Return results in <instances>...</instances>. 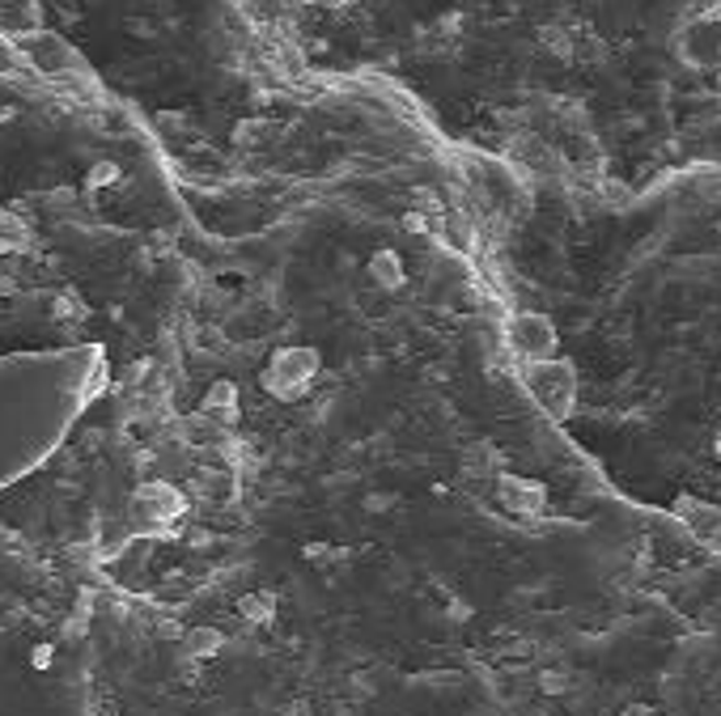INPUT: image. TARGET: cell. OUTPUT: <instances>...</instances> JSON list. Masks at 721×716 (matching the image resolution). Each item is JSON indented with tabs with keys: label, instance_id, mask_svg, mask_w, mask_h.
<instances>
[{
	"label": "cell",
	"instance_id": "cell-1",
	"mask_svg": "<svg viewBox=\"0 0 721 716\" xmlns=\"http://www.w3.org/2000/svg\"><path fill=\"white\" fill-rule=\"evenodd\" d=\"M526 382L535 390V399H540L543 407H552L556 416H569L573 412V373L565 360H540L531 373H526Z\"/></svg>",
	"mask_w": 721,
	"mask_h": 716
},
{
	"label": "cell",
	"instance_id": "cell-2",
	"mask_svg": "<svg viewBox=\"0 0 721 716\" xmlns=\"http://www.w3.org/2000/svg\"><path fill=\"white\" fill-rule=\"evenodd\" d=\"M510 348L526 360H547L556 353V331L543 314H518L510 323Z\"/></svg>",
	"mask_w": 721,
	"mask_h": 716
},
{
	"label": "cell",
	"instance_id": "cell-3",
	"mask_svg": "<svg viewBox=\"0 0 721 716\" xmlns=\"http://www.w3.org/2000/svg\"><path fill=\"white\" fill-rule=\"evenodd\" d=\"M314 369H319V353H310V348H289V353L276 357V369L268 373V390H276L280 399H289V394H298V390L314 378Z\"/></svg>",
	"mask_w": 721,
	"mask_h": 716
},
{
	"label": "cell",
	"instance_id": "cell-4",
	"mask_svg": "<svg viewBox=\"0 0 721 716\" xmlns=\"http://www.w3.org/2000/svg\"><path fill=\"white\" fill-rule=\"evenodd\" d=\"M497 488H501V501H506L510 513H522V517H535V513H543L547 492H543V483H535V479L497 476Z\"/></svg>",
	"mask_w": 721,
	"mask_h": 716
},
{
	"label": "cell",
	"instance_id": "cell-5",
	"mask_svg": "<svg viewBox=\"0 0 721 716\" xmlns=\"http://www.w3.org/2000/svg\"><path fill=\"white\" fill-rule=\"evenodd\" d=\"M675 513L688 522L691 535H700V538L721 535V508L718 505H705V501H696V496H679Z\"/></svg>",
	"mask_w": 721,
	"mask_h": 716
},
{
	"label": "cell",
	"instance_id": "cell-6",
	"mask_svg": "<svg viewBox=\"0 0 721 716\" xmlns=\"http://www.w3.org/2000/svg\"><path fill=\"white\" fill-rule=\"evenodd\" d=\"M182 645H187V653L191 657H217L221 653V645H225V636L217 631V627H191L187 636H182Z\"/></svg>",
	"mask_w": 721,
	"mask_h": 716
},
{
	"label": "cell",
	"instance_id": "cell-7",
	"mask_svg": "<svg viewBox=\"0 0 721 716\" xmlns=\"http://www.w3.org/2000/svg\"><path fill=\"white\" fill-rule=\"evenodd\" d=\"M497 467H501V454L488 446V441L472 446V449H467V458H463V471H467V476L488 479V476H497Z\"/></svg>",
	"mask_w": 721,
	"mask_h": 716
},
{
	"label": "cell",
	"instance_id": "cell-8",
	"mask_svg": "<svg viewBox=\"0 0 721 716\" xmlns=\"http://www.w3.org/2000/svg\"><path fill=\"white\" fill-rule=\"evenodd\" d=\"M239 615L246 619V624H271L276 619V594H246L239 602Z\"/></svg>",
	"mask_w": 721,
	"mask_h": 716
},
{
	"label": "cell",
	"instance_id": "cell-9",
	"mask_svg": "<svg viewBox=\"0 0 721 716\" xmlns=\"http://www.w3.org/2000/svg\"><path fill=\"white\" fill-rule=\"evenodd\" d=\"M369 276H374L382 289H399V284H403L399 255H395V250H382V255H374V264H369Z\"/></svg>",
	"mask_w": 721,
	"mask_h": 716
},
{
	"label": "cell",
	"instance_id": "cell-10",
	"mask_svg": "<svg viewBox=\"0 0 721 716\" xmlns=\"http://www.w3.org/2000/svg\"><path fill=\"white\" fill-rule=\"evenodd\" d=\"M540 686L547 695H565V691H569V674H565V670H543Z\"/></svg>",
	"mask_w": 721,
	"mask_h": 716
},
{
	"label": "cell",
	"instance_id": "cell-11",
	"mask_svg": "<svg viewBox=\"0 0 721 716\" xmlns=\"http://www.w3.org/2000/svg\"><path fill=\"white\" fill-rule=\"evenodd\" d=\"M34 665H38V670H47V665H52V649H47V645H43V649H34Z\"/></svg>",
	"mask_w": 721,
	"mask_h": 716
},
{
	"label": "cell",
	"instance_id": "cell-12",
	"mask_svg": "<svg viewBox=\"0 0 721 716\" xmlns=\"http://www.w3.org/2000/svg\"><path fill=\"white\" fill-rule=\"evenodd\" d=\"M467 615H472V606H467V602H454L451 606V619H467Z\"/></svg>",
	"mask_w": 721,
	"mask_h": 716
},
{
	"label": "cell",
	"instance_id": "cell-13",
	"mask_svg": "<svg viewBox=\"0 0 721 716\" xmlns=\"http://www.w3.org/2000/svg\"><path fill=\"white\" fill-rule=\"evenodd\" d=\"M624 716H658L654 708H645V704H632V708H624Z\"/></svg>",
	"mask_w": 721,
	"mask_h": 716
}]
</instances>
